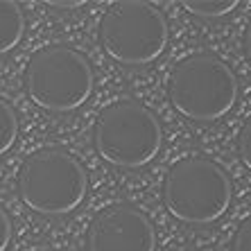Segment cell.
<instances>
[{"label":"cell","mask_w":251,"mask_h":251,"mask_svg":"<svg viewBox=\"0 0 251 251\" xmlns=\"http://www.w3.org/2000/svg\"><path fill=\"white\" fill-rule=\"evenodd\" d=\"M238 77L226 61L210 52L181 59L168 79V98L176 113L195 123H213L235 106Z\"/></svg>","instance_id":"6da1fadb"},{"label":"cell","mask_w":251,"mask_h":251,"mask_svg":"<svg viewBox=\"0 0 251 251\" xmlns=\"http://www.w3.org/2000/svg\"><path fill=\"white\" fill-rule=\"evenodd\" d=\"M233 199L226 170L204 156H186L168 170L163 204L175 220L204 226L224 215Z\"/></svg>","instance_id":"7a4b0ae2"},{"label":"cell","mask_w":251,"mask_h":251,"mask_svg":"<svg viewBox=\"0 0 251 251\" xmlns=\"http://www.w3.org/2000/svg\"><path fill=\"white\" fill-rule=\"evenodd\" d=\"M93 147L106 163L125 170L145 168L163 147L158 118L136 100H116L93 125Z\"/></svg>","instance_id":"3957f363"},{"label":"cell","mask_w":251,"mask_h":251,"mask_svg":"<svg viewBox=\"0 0 251 251\" xmlns=\"http://www.w3.org/2000/svg\"><path fill=\"white\" fill-rule=\"evenodd\" d=\"M23 204L41 215H68L84 201L88 175L73 154L43 147L25 158L16 176Z\"/></svg>","instance_id":"277c9868"},{"label":"cell","mask_w":251,"mask_h":251,"mask_svg":"<svg viewBox=\"0 0 251 251\" xmlns=\"http://www.w3.org/2000/svg\"><path fill=\"white\" fill-rule=\"evenodd\" d=\"M25 88L36 106L52 113H70L91 100L95 73L86 54L75 48L46 46L29 57Z\"/></svg>","instance_id":"5b68a950"},{"label":"cell","mask_w":251,"mask_h":251,"mask_svg":"<svg viewBox=\"0 0 251 251\" xmlns=\"http://www.w3.org/2000/svg\"><path fill=\"white\" fill-rule=\"evenodd\" d=\"M170 41L168 18L152 2L123 0L100 21V43L106 57L123 66H147L165 52Z\"/></svg>","instance_id":"8992f818"},{"label":"cell","mask_w":251,"mask_h":251,"mask_svg":"<svg viewBox=\"0 0 251 251\" xmlns=\"http://www.w3.org/2000/svg\"><path fill=\"white\" fill-rule=\"evenodd\" d=\"M88 251H156L150 217L131 204H111L95 213L86 231Z\"/></svg>","instance_id":"52a82bcc"},{"label":"cell","mask_w":251,"mask_h":251,"mask_svg":"<svg viewBox=\"0 0 251 251\" xmlns=\"http://www.w3.org/2000/svg\"><path fill=\"white\" fill-rule=\"evenodd\" d=\"M25 34V14L14 0H0V54L12 52Z\"/></svg>","instance_id":"ba28073f"},{"label":"cell","mask_w":251,"mask_h":251,"mask_svg":"<svg viewBox=\"0 0 251 251\" xmlns=\"http://www.w3.org/2000/svg\"><path fill=\"white\" fill-rule=\"evenodd\" d=\"M238 0H183V9L199 18H220L231 14Z\"/></svg>","instance_id":"9c48e42d"},{"label":"cell","mask_w":251,"mask_h":251,"mask_svg":"<svg viewBox=\"0 0 251 251\" xmlns=\"http://www.w3.org/2000/svg\"><path fill=\"white\" fill-rule=\"evenodd\" d=\"M18 136V118L14 106L5 98H0V156L9 152Z\"/></svg>","instance_id":"30bf717a"},{"label":"cell","mask_w":251,"mask_h":251,"mask_svg":"<svg viewBox=\"0 0 251 251\" xmlns=\"http://www.w3.org/2000/svg\"><path fill=\"white\" fill-rule=\"evenodd\" d=\"M238 154H240V161L251 170V116L247 118V123L242 125L238 134Z\"/></svg>","instance_id":"8fae6325"},{"label":"cell","mask_w":251,"mask_h":251,"mask_svg":"<svg viewBox=\"0 0 251 251\" xmlns=\"http://www.w3.org/2000/svg\"><path fill=\"white\" fill-rule=\"evenodd\" d=\"M231 251H251V215L235 228L231 238Z\"/></svg>","instance_id":"7c38bea8"},{"label":"cell","mask_w":251,"mask_h":251,"mask_svg":"<svg viewBox=\"0 0 251 251\" xmlns=\"http://www.w3.org/2000/svg\"><path fill=\"white\" fill-rule=\"evenodd\" d=\"M12 217H9V213H7L2 206H0V251H5L7 247H9V242H12Z\"/></svg>","instance_id":"4fadbf2b"},{"label":"cell","mask_w":251,"mask_h":251,"mask_svg":"<svg viewBox=\"0 0 251 251\" xmlns=\"http://www.w3.org/2000/svg\"><path fill=\"white\" fill-rule=\"evenodd\" d=\"M245 54H247V59H249V64H251V21L247 23V29H245Z\"/></svg>","instance_id":"5bb4252c"},{"label":"cell","mask_w":251,"mask_h":251,"mask_svg":"<svg viewBox=\"0 0 251 251\" xmlns=\"http://www.w3.org/2000/svg\"><path fill=\"white\" fill-rule=\"evenodd\" d=\"M50 5L52 7H79V5H84V2L77 0V2H50Z\"/></svg>","instance_id":"9a60e30c"}]
</instances>
